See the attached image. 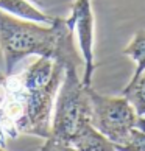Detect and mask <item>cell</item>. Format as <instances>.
Wrapping results in <instances>:
<instances>
[{"instance_id":"3957f363","label":"cell","mask_w":145,"mask_h":151,"mask_svg":"<svg viewBox=\"0 0 145 151\" xmlns=\"http://www.w3.org/2000/svg\"><path fill=\"white\" fill-rule=\"evenodd\" d=\"M92 125V104L87 87L78 76V69L67 67L55 104L50 136L41 150L70 147V142L83 128Z\"/></svg>"},{"instance_id":"5b68a950","label":"cell","mask_w":145,"mask_h":151,"mask_svg":"<svg viewBox=\"0 0 145 151\" xmlns=\"http://www.w3.org/2000/svg\"><path fill=\"white\" fill-rule=\"evenodd\" d=\"M92 0H76L72 5L69 25L76 33L80 44L81 56L84 61V73H83V86H92V76L95 72V56H94V14H92Z\"/></svg>"},{"instance_id":"30bf717a","label":"cell","mask_w":145,"mask_h":151,"mask_svg":"<svg viewBox=\"0 0 145 151\" xmlns=\"http://www.w3.org/2000/svg\"><path fill=\"white\" fill-rule=\"evenodd\" d=\"M115 147L119 151H145V129H133L130 136Z\"/></svg>"},{"instance_id":"5bb4252c","label":"cell","mask_w":145,"mask_h":151,"mask_svg":"<svg viewBox=\"0 0 145 151\" xmlns=\"http://www.w3.org/2000/svg\"><path fill=\"white\" fill-rule=\"evenodd\" d=\"M0 151H5V150H3V147H0Z\"/></svg>"},{"instance_id":"ba28073f","label":"cell","mask_w":145,"mask_h":151,"mask_svg":"<svg viewBox=\"0 0 145 151\" xmlns=\"http://www.w3.org/2000/svg\"><path fill=\"white\" fill-rule=\"evenodd\" d=\"M123 55L136 63V70L130 80V83H134L145 72V30H139L136 33L130 44L123 48Z\"/></svg>"},{"instance_id":"6da1fadb","label":"cell","mask_w":145,"mask_h":151,"mask_svg":"<svg viewBox=\"0 0 145 151\" xmlns=\"http://www.w3.org/2000/svg\"><path fill=\"white\" fill-rule=\"evenodd\" d=\"M64 65L39 58L20 73L6 75L0 84V147L20 134L47 139L52 111L64 80Z\"/></svg>"},{"instance_id":"9c48e42d","label":"cell","mask_w":145,"mask_h":151,"mask_svg":"<svg viewBox=\"0 0 145 151\" xmlns=\"http://www.w3.org/2000/svg\"><path fill=\"white\" fill-rule=\"evenodd\" d=\"M122 95L133 104L137 115L145 117V72L134 83H128Z\"/></svg>"},{"instance_id":"4fadbf2b","label":"cell","mask_w":145,"mask_h":151,"mask_svg":"<svg viewBox=\"0 0 145 151\" xmlns=\"http://www.w3.org/2000/svg\"><path fill=\"white\" fill-rule=\"evenodd\" d=\"M30 2H33V3H36V2H38V0H30Z\"/></svg>"},{"instance_id":"52a82bcc","label":"cell","mask_w":145,"mask_h":151,"mask_svg":"<svg viewBox=\"0 0 145 151\" xmlns=\"http://www.w3.org/2000/svg\"><path fill=\"white\" fill-rule=\"evenodd\" d=\"M0 9H3L5 13H9L11 16H16L19 19L33 20L38 22V24L52 25L55 20V17L39 11L27 0H0Z\"/></svg>"},{"instance_id":"7c38bea8","label":"cell","mask_w":145,"mask_h":151,"mask_svg":"<svg viewBox=\"0 0 145 151\" xmlns=\"http://www.w3.org/2000/svg\"><path fill=\"white\" fill-rule=\"evenodd\" d=\"M3 78H5V73H0V84H2V81H3Z\"/></svg>"},{"instance_id":"7a4b0ae2","label":"cell","mask_w":145,"mask_h":151,"mask_svg":"<svg viewBox=\"0 0 145 151\" xmlns=\"http://www.w3.org/2000/svg\"><path fill=\"white\" fill-rule=\"evenodd\" d=\"M0 50L5 58V73L11 75L24 58L36 55L53 63L80 69L84 65L75 47V33L67 19L55 17L53 24L42 27L38 22L19 19L0 9Z\"/></svg>"},{"instance_id":"8fae6325","label":"cell","mask_w":145,"mask_h":151,"mask_svg":"<svg viewBox=\"0 0 145 151\" xmlns=\"http://www.w3.org/2000/svg\"><path fill=\"white\" fill-rule=\"evenodd\" d=\"M41 151H75L72 147H59V148H55V150H41Z\"/></svg>"},{"instance_id":"8992f818","label":"cell","mask_w":145,"mask_h":151,"mask_svg":"<svg viewBox=\"0 0 145 151\" xmlns=\"http://www.w3.org/2000/svg\"><path fill=\"white\" fill-rule=\"evenodd\" d=\"M70 147L75 151H119L108 137H105L92 125H87L86 128H83L72 139Z\"/></svg>"},{"instance_id":"277c9868","label":"cell","mask_w":145,"mask_h":151,"mask_svg":"<svg viewBox=\"0 0 145 151\" xmlns=\"http://www.w3.org/2000/svg\"><path fill=\"white\" fill-rule=\"evenodd\" d=\"M92 104V126L119 145L133 129H145V117L137 115L133 104L122 97H106L87 87Z\"/></svg>"}]
</instances>
